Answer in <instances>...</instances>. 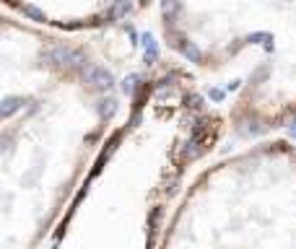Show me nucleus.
I'll list each match as a JSON object with an SVG mask.
<instances>
[{"instance_id": "f03ea898", "label": "nucleus", "mask_w": 296, "mask_h": 249, "mask_svg": "<svg viewBox=\"0 0 296 249\" xmlns=\"http://www.w3.org/2000/svg\"><path fill=\"white\" fill-rule=\"evenodd\" d=\"M29 24L55 31H99L143 13L153 0H3Z\"/></svg>"}, {"instance_id": "f257e3e1", "label": "nucleus", "mask_w": 296, "mask_h": 249, "mask_svg": "<svg viewBox=\"0 0 296 249\" xmlns=\"http://www.w3.org/2000/svg\"><path fill=\"white\" fill-rule=\"evenodd\" d=\"M210 13L182 0H164L161 24L166 47L203 70H218L244 47L265 55L260 68L249 73L237 109L249 122H263L273 109L275 127L296 117V0H281L273 24V0H203Z\"/></svg>"}]
</instances>
